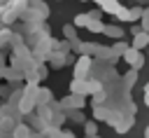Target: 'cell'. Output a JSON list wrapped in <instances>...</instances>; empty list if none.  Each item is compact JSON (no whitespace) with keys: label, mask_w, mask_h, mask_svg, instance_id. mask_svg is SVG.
Listing matches in <instances>:
<instances>
[{"label":"cell","mask_w":149,"mask_h":138,"mask_svg":"<svg viewBox=\"0 0 149 138\" xmlns=\"http://www.w3.org/2000/svg\"><path fill=\"white\" fill-rule=\"evenodd\" d=\"M123 61H128V65L133 68V70H140L142 65H144V54H142V49H135V47H128V51L123 54Z\"/></svg>","instance_id":"6da1fadb"},{"label":"cell","mask_w":149,"mask_h":138,"mask_svg":"<svg viewBox=\"0 0 149 138\" xmlns=\"http://www.w3.org/2000/svg\"><path fill=\"white\" fill-rule=\"evenodd\" d=\"M35 105H37V87H28L23 91L19 108H21V112H30V110H35Z\"/></svg>","instance_id":"7a4b0ae2"},{"label":"cell","mask_w":149,"mask_h":138,"mask_svg":"<svg viewBox=\"0 0 149 138\" xmlns=\"http://www.w3.org/2000/svg\"><path fill=\"white\" fill-rule=\"evenodd\" d=\"M91 63H93V58L91 56H79L77 58V63H74V77H79V80H84L86 75H88V70H91Z\"/></svg>","instance_id":"3957f363"},{"label":"cell","mask_w":149,"mask_h":138,"mask_svg":"<svg viewBox=\"0 0 149 138\" xmlns=\"http://www.w3.org/2000/svg\"><path fill=\"white\" fill-rule=\"evenodd\" d=\"M84 103H86V98L81 94H70L68 98L61 101V108H65V110H81Z\"/></svg>","instance_id":"277c9868"},{"label":"cell","mask_w":149,"mask_h":138,"mask_svg":"<svg viewBox=\"0 0 149 138\" xmlns=\"http://www.w3.org/2000/svg\"><path fill=\"white\" fill-rule=\"evenodd\" d=\"M74 61V56L65 54V51H54L51 54V68H63V65H70Z\"/></svg>","instance_id":"5b68a950"},{"label":"cell","mask_w":149,"mask_h":138,"mask_svg":"<svg viewBox=\"0 0 149 138\" xmlns=\"http://www.w3.org/2000/svg\"><path fill=\"white\" fill-rule=\"evenodd\" d=\"M70 94H81V96H86V94H91V87H88L86 80L74 77V80L70 82Z\"/></svg>","instance_id":"8992f818"},{"label":"cell","mask_w":149,"mask_h":138,"mask_svg":"<svg viewBox=\"0 0 149 138\" xmlns=\"http://www.w3.org/2000/svg\"><path fill=\"white\" fill-rule=\"evenodd\" d=\"M72 47H74V51L79 54V56H91V54H95V44H88V42H79V40H74L72 42Z\"/></svg>","instance_id":"52a82bcc"},{"label":"cell","mask_w":149,"mask_h":138,"mask_svg":"<svg viewBox=\"0 0 149 138\" xmlns=\"http://www.w3.org/2000/svg\"><path fill=\"white\" fill-rule=\"evenodd\" d=\"M147 44H149V33L140 30L137 35H133V44H130V47H135V49H144Z\"/></svg>","instance_id":"ba28073f"},{"label":"cell","mask_w":149,"mask_h":138,"mask_svg":"<svg viewBox=\"0 0 149 138\" xmlns=\"http://www.w3.org/2000/svg\"><path fill=\"white\" fill-rule=\"evenodd\" d=\"M95 2H98V7H100L102 12H109V14H116L119 7H121L116 0H95Z\"/></svg>","instance_id":"9c48e42d"},{"label":"cell","mask_w":149,"mask_h":138,"mask_svg":"<svg viewBox=\"0 0 149 138\" xmlns=\"http://www.w3.org/2000/svg\"><path fill=\"white\" fill-rule=\"evenodd\" d=\"M105 35L107 37H112V40H123V28L121 26H105Z\"/></svg>","instance_id":"30bf717a"},{"label":"cell","mask_w":149,"mask_h":138,"mask_svg":"<svg viewBox=\"0 0 149 138\" xmlns=\"http://www.w3.org/2000/svg\"><path fill=\"white\" fill-rule=\"evenodd\" d=\"M54 94L51 89H44V87H37V103H51Z\"/></svg>","instance_id":"8fae6325"},{"label":"cell","mask_w":149,"mask_h":138,"mask_svg":"<svg viewBox=\"0 0 149 138\" xmlns=\"http://www.w3.org/2000/svg\"><path fill=\"white\" fill-rule=\"evenodd\" d=\"M63 35H65V40L74 42V40H77V26H74V23H65V26H63Z\"/></svg>","instance_id":"7c38bea8"},{"label":"cell","mask_w":149,"mask_h":138,"mask_svg":"<svg viewBox=\"0 0 149 138\" xmlns=\"http://www.w3.org/2000/svg\"><path fill=\"white\" fill-rule=\"evenodd\" d=\"M130 126H133V117H123V119H119V122L114 124V129H116L119 133H126Z\"/></svg>","instance_id":"4fadbf2b"},{"label":"cell","mask_w":149,"mask_h":138,"mask_svg":"<svg viewBox=\"0 0 149 138\" xmlns=\"http://www.w3.org/2000/svg\"><path fill=\"white\" fill-rule=\"evenodd\" d=\"M77 28H86L88 23H91V14H77L74 16V21H72Z\"/></svg>","instance_id":"5bb4252c"},{"label":"cell","mask_w":149,"mask_h":138,"mask_svg":"<svg viewBox=\"0 0 149 138\" xmlns=\"http://www.w3.org/2000/svg\"><path fill=\"white\" fill-rule=\"evenodd\" d=\"M86 30H91V33H105V23L100 19H91V23L86 26Z\"/></svg>","instance_id":"9a60e30c"},{"label":"cell","mask_w":149,"mask_h":138,"mask_svg":"<svg viewBox=\"0 0 149 138\" xmlns=\"http://www.w3.org/2000/svg\"><path fill=\"white\" fill-rule=\"evenodd\" d=\"M126 51H128V44H126V42H121V40H119V42H114V44H112V54H114V56H123Z\"/></svg>","instance_id":"2e32d148"},{"label":"cell","mask_w":149,"mask_h":138,"mask_svg":"<svg viewBox=\"0 0 149 138\" xmlns=\"http://www.w3.org/2000/svg\"><path fill=\"white\" fill-rule=\"evenodd\" d=\"M114 16H116V19H119V21H126V23H133V21H130V9H126V7H123V5H121V7H119V12H116V14H114Z\"/></svg>","instance_id":"e0dca14e"},{"label":"cell","mask_w":149,"mask_h":138,"mask_svg":"<svg viewBox=\"0 0 149 138\" xmlns=\"http://www.w3.org/2000/svg\"><path fill=\"white\" fill-rule=\"evenodd\" d=\"M84 133L86 136H98V124L95 122H84Z\"/></svg>","instance_id":"ac0fdd59"},{"label":"cell","mask_w":149,"mask_h":138,"mask_svg":"<svg viewBox=\"0 0 149 138\" xmlns=\"http://www.w3.org/2000/svg\"><path fill=\"white\" fill-rule=\"evenodd\" d=\"M14 136H16V138H30V129L23 126V124H19V126L14 129Z\"/></svg>","instance_id":"d6986e66"},{"label":"cell","mask_w":149,"mask_h":138,"mask_svg":"<svg viewBox=\"0 0 149 138\" xmlns=\"http://www.w3.org/2000/svg\"><path fill=\"white\" fill-rule=\"evenodd\" d=\"M105 98H107V94L98 89V91L93 94V105H102V103H105Z\"/></svg>","instance_id":"ffe728a7"},{"label":"cell","mask_w":149,"mask_h":138,"mask_svg":"<svg viewBox=\"0 0 149 138\" xmlns=\"http://www.w3.org/2000/svg\"><path fill=\"white\" fill-rule=\"evenodd\" d=\"M135 77H137V70H133V68H130V73H128V75L123 77L126 87H133V84H135Z\"/></svg>","instance_id":"44dd1931"},{"label":"cell","mask_w":149,"mask_h":138,"mask_svg":"<svg viewBox=\"0 0 149 138\" xmlns=\"http://www.w3.org/2000/svg\"><path fill=\"white\" fill-rule=\"evenodd\" d=\"M142 14H144V9H142V7H133V9H130V21H137Z\"/></svg>","instance_id":"7402d4cb"},{"label":"cell","mask_w":149,"mask_h":138,"mask_svg":"<svg viewBox=\"0 0 149 138\" xmlns=\"http://www.w3.org/2000/svg\"><path fill=\"white\" fill-rule=\"evenodd\" d=\"M142 30L149 33V9H144V14H142Z\"/></svg>","instance_id":"603a6c76"},{"label":"cell","mask_w":149,"mask_h":138,"mask_svg":"<svg viewBox=\"0 0 149 138\" xmlns=\"http://www.w3.org/2000/svg\"><path fill=\"white\" fill-rule=\"evenodd\" d=\"M37 75H40V80H44V77L49 75V68H44V65H42V61L37 63Z\"/></svg>","instance_id":"cb8c5ba5"},{"label":"cell","mask_w":149,"mask_h":138,"mask_svg":"<svg viewBox=\"0 0 149 138\" xmlns=\"http://www.w3.org/2000/svg\"><path fill=\"white\" fill-rule=\"evenodd\" d=\"M70 119H72V122H79V124H84V117H81V112H79V110H72V112H70Z\"/></svg>","instance_id":"d4e9b609"},{"label":"cell","mask_w":149,"mask_h":138,"mask_svg":"<svg viewBox=\"0 0 149 138\" xmlns=\"http://www.w3.org/2000/svg\"><path fill=\"white\" fill-rule=\"evenodd\" d=\"M9 37H12L9 30H0V47H5V44L9 42Z\"/></svg>","instance_id":"484cf974"},{"label":"cell","mask_w":149,"mask_h":138,"mask_svg":"<svg viewBox=\"0 0 149 138\" xmlns=\"http://www.w3.org/2000/svg\"><path fill=\"white\" fill-rule=\"evenodd\" d=\"M100 16H102V9H100V7H98V9H93V12H91V19H100Z\"/></svg>","instance_id":"4316f807"},{"label":"cell","mask_w":149,"mask_h":138,"mask_svg":"<svg viewBox=\"0 0 149 138\" xmlns=\"http://www.w3.org/2000/svg\"><path fill=\"white\" fill-rule=\"evenodd\" d=\"M63 136H65V138H74V133H72V131H65Z\"/></svg>","instance_id":"83f0119b"},{"label":"cell","mask_w":149,"mask_h":138,"mask_svg":"<svg viewBox=\"0 0 149 138\" xmlns=\"http://www.w3.org/2000/svg\"><path fill=\"white\" fill-rule=\"evenodd\" d=\"M144 103H147V105H149V94H144Z\"/></svg>","instance_id":"f1b7e54d"},{"label":"cell","mask_w":149,"mask_h":138,"mask_svg":"<svg viewBox=\"0 0 149 138\" xmlns=\"http://www.w3.org/2000/svg\"><path fill=\"white\" fill-rule=\"evenodd\" d=\"M144 138H149V126H147V129H144Z\"/></svg>","instance_id":"f546056e"},{"label":"cell","mask_w":149,"mask_h":138,"mask_svg":"<svg viewBox=\"0 0 149 138\" xmlns=\"http://www.w3.org/2000/svg\"><path fill=\"white\" fill-rule=\"evenodd\" d=\"M144 94H149V84H147V87H144Z\"/></svg>","instance_id":"4dcf8cb0"},{"label":"cell","mask_w":149,"mask_h":138,"mask_svg":"<svg viewBox=\"0 0 149 138\" xmlns=\"http://www.w3.org/2000/svg\"><path fill=\"white\" fill-rule=\"evenodd\" d=\"M86 138H100V136H86Z\"/></svg>","instance_id":"1f68e13d"}]
</instances>
